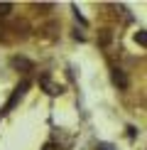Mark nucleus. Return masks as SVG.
<instances>
[{
    "mask_svg": "<svg viewBox=\"0 0 147 150\" xmlns=\"http://www.w3.org/2000/svg\"><path fill=\"white\" fill-rule=\"evenodd\" d=\"M12 67H24V69H29L32 64H29L27 59H20V57H15V59H12Z\"/></svg>",
    "mask_w": 147,
    "mask_h": 150,
    "instance_id": "nucleus-4",
    "label": "nucleus"
},
{
    "mask_svg": "<svg viewBox=\"0 0 147 150\" xmlns=\"http://www.w3.org/2000/svg\"><path fill=\"white\" fill-rule=\"evenodd\" d=\"M98 150H115L113 145H110V143H98V145H96Z\"/></svg>",
    "mask_w": 147,
    "mask_h": 150,
    "instance_id": "nucleus-7",
    "label": "nucleus"
},
{
    "mask_svg": "<svg viewBox=\"0 0 147 150\" xmlns=\"http://www.w3.org/2000/svg\"><path fill=\"white\" fill-rule=\"evenodd\" d=\"M39 86L49 93V96H57V93H61V91H64V86H61V84H57V81H52L49 76H42V79H39Z\"/></svg>",
    "mask_w": 147,
    "mask_h": 150,
    "instance_id": "nucleus-1",
    "label": "nucleus"
},
{
    "mask_svg": "<svg viewBox=\"0 0 147 150\" xmlns=\"http://www.w3.org/2000/svg\"><path fill=\"white\" fill-rule=\"evenodd\" d=\"M27 86H29L27 81H22V84L17 86V89H15V93H12V98H10V101H8V106H5V111H10L12 106H15V103H17V101H20V98L24 96V91H27Z\"/></svg>",
    "mask_w": 147,
    "mask_h": 150,
    "instance_id": "nucleus-2",
    "label": "nucleus"
},
{
    "mask_svg": "<svg viewBox=\"0 0 147 150\" xmlns=\"http://www.w3.org/2000/svg\"><path fill=\"white\" fill-rule=\"evenodd\" d=\"M135 40H137V45L147 47V32H137V35H135Z\"/></svg>",
    "mask_w": 147,
    "mask_h": 150,
    "instance_id": "nucleus-5",
    "label": "nucleus"
},
{
    "mask_svg": "<svg viewBox=\"0 0 147 150\" xmlns=\"http://www.w3.org/2000/svg\"><path fill=\"white\" fill-rule=\"evenodd\" d=\"M10 8H12L10 3H0V15H8V12H10Z\"/></svg>",
    "mask_w": 147,
    "mask_h": 150,
    "instance_id": "nucleus-6",
    "label": "nucleus"
},
{
    "mask_svg": "<svg viewBox=\"0 0 147 150\" xmlns=\"http://www.w3.org/2000/svg\"><path fill=\"white\" fill-rule=\"evenodd\" d=\"M42 150H57V145H54V143H47V145L42 148Z\"/></svg>",
    "mask_w": 147,
    "mask_h": 150,
    "instance_id": "nucleus-8",
    "label": "nucleus"
},
{
    "mask_svg": "<svg viewBox=\"0 0 147 150\" xmlns=\"http://www.w3.org/2000/svg\"><path fill=\"white\" fill-rule=\"evenodd\" d=\"M113 84L118 86V89H125L127 86V79H125V74H123L120 69H113Z\"/></svg>",
    "mask_w": 147,
    "mask_h": 150,
    "instance_id": "nucleus-3",
    "label": "nucleus"
}]
</instances>
